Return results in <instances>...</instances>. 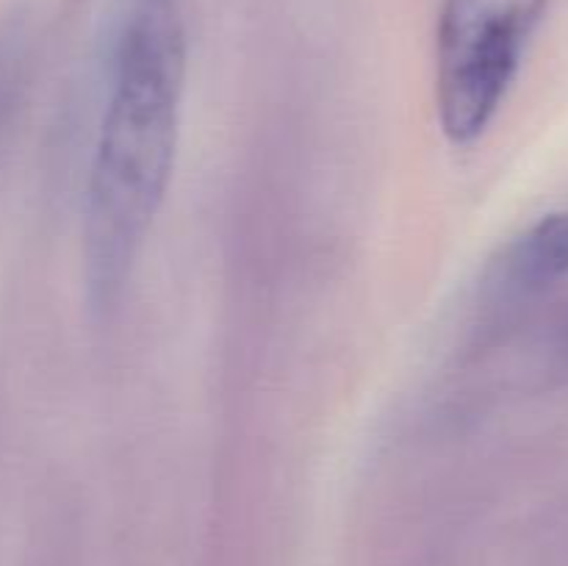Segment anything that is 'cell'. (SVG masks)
Here are the masks:
<instances>
[{"mask_svg":"<svg viewBox=\"0 0 568 566\" xmlns=\"http://www.w3.org/2000/svg\"><path fill=\"white\" fill-rule=\"evenodd\" d=\"M186 87L183 0H131L83 203V286L94 311L116 309L175 170Z\"/></svg>","mask_w":568,"mask_h":566,"instance_id":"cell-1","label":"cell"},{"mask_svg":"<svg viewBox=\"0 0 568 566\" xmlns=\"http://www.w3.org/2000/svg\"><path fill=\"white\" fill-rule=\"evenodd\" d=\"M547 0H444L436 100L444 133L471 144L503 109Z\"/></svg>","mask_w":568,"mask_h":566,"instance_id":"cell-2","label":"cell"},{"mask_svg":"<svg viewBox=\"0 0 568 566\" xmlns=\"http://www.w3.org/2000/svg\"><path fill=\"white\" fill-rule=\"evenodd\" d=\"M568 277V211L547 214L510 239L483 277L486 309H514Z\"/></svg>","mask_w":568,"mask_h":566,"instance_id":"cell-3","label":"cell"},{"mask_svg":"<svg viewBox=\"0 0 568 566\" xmlns=\"http://www.w3.org/2000/svg\"><path fill=\"white\" fill-rule=\"evenodd\" d=\"M33 75V31L22 14L0 22V166L26 111Z\"/></svg>","mask_w":568,"mask_h":566,"instance_id":"cell-4","label":"cell"},{"mask_svg":"<svg viewBox=\"0 0 568 566\" xmlns=\"http://www.w3.org/2000/svg\"><path fill=\"white\" fill-rule=\"evenodd\" d=\"M566 344H568V336H566Z\"/></svg>","mask_w":568,"mask_h":566,"instance_id":"cell-5","label":"cell"}]
</instances>
